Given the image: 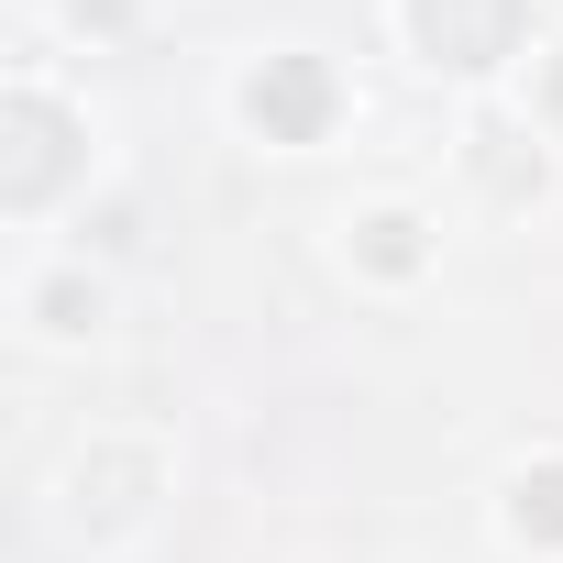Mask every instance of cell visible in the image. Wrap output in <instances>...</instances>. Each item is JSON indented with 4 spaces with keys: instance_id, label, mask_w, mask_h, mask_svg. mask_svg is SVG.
<instances>
[{
    "instance_id": "6da1fadb",
    "label": "cell",
    "mask_w": 563,
    "mask_h": 563,
    "mask_svg": "<svg viewBox=\"0 0 563 563\" xmlns=\"http://www.w3.org/2000/svg\"><path fill=\"white\" fill-rule=\"evenodd\" d=\"M508 12H519V0H420V34H431V56L486 67V56L508 45Z\"/></svg>"
},
{
    "instance_id": "277c9868",
    "label": "cell",
    "mask_w": 563,
    "mask_h": 563,
    "mask_svg": "<svg viewBox=\"0 0 563 563\" xmlns=\"http://www.w3.org/2000/svg\"><path fill=\"white\" fill-rule=\"evenodd\" d=\"M552 111H563V67H552Z\"/></svg>"
},
{
    "instance_id": "3957f363",
    "label": "cell",
    "mask_w": 563,
    "mask_h": 563,
    "mask_svg": "<svg viewBox=\"0 0 563 563\" xmlns=\"http://www.w3.org/2000/svg\"><path fill=\"white\" fill-rule=\"evenodd\" d=\"M541 497V530H563V475H541V486H519V508Z\"/></svg>"
},
{
    "instance_id": "7a4b0ae2",
    "label": "cell",
    "mask_w": 563,
    "mask_h": 563,
    "mask_svg": "<svg viewBox=\"0 0 563 563\" xmlns=\"http://www.w3.org/2000/svg\"><path fill=\"white\" fill-rule=\"evenodd\" d=\"M321 67H276V78H254V111L276 122V133H321Z\"/></svg>"
}]
</instances>
